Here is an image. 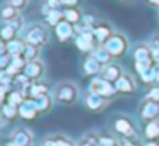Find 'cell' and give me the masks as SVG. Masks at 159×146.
<instances>
[{
    "label": "cell",
    "instance_id": "6da1fadb",
    "mask_svg": "<svg viewBox=\"0 0 159 146\" xmlns=\"http://www.w3.org/2000/svg\"><path fill=\"white\" fill-rule=\"evenodd\" d=\"M52 97L55 102L62 105H72L77 102L79 98V87H77L74 81H58V83L53 87V92H52Z\"/></svg>",
    "mask_w": 159,
    "mask_h": 146
},
{
    "label": "cell",
    "instance_id": "7a4b0ae2",
    "mask_svg": "<svg viewBox=\"0 0 159 146\" xmlns=\"http://www.w3.org/2000/svg\"><path fill=\"white\" fill-rule=\"evenodd\" d=\"M50 39V32L43 24H33V26L28 27L24 34V43L29 44V46H36V48H41L48 43Z\"/></svg>",
    "mask_w": 159,
    "mask_h": 146
},
{
    "label": "cell",
    "instance_id": "3957f363",
    "mask_svg": "<svg viewBox=\"0 0 159 146\" xmlns=\"http://www.w3.org/2000/svg\"><path fill=\"white\" fill-rule=\"evenodd\" d=\"M89 92L98 94V95H103V97H106V98H111L113 95L118 94L116 85L111 83V81H108V80H104V78H101V77L93 78V81L89 83Z\"/></svg>",
    "mask_w": 159,
    "mask_h": 146
},
{
    "label": "cell",
    "instance_id": "277c9868",
    "mask_svg": "<svg viewBox=\"0 0 159 146\" xmlns=\"http://www.w3.org/2000/svg\"><path fill=\"white\" fill-rule=\"evenodd\" d=\"M104 48H106L108 51L111 53V56H121V54H125L127 53V49H128V41H127V37L123 36V34H118V32H115L113 36L110 37V39L106 41V43L103 44Z\"/></svg>",
    "mask_w": 159,
    "mask_h": 146
},
{
    "label": "cell",
    "instance_id": "5b68a950",
    "mask_svg": "<svg viewBox=\"0 0 159 146\" xmlns=\"http://www.w3.org/2000/svg\"><path fill=\"white\" fill-rule=\"evenodd\" d=\"M113 126H115V131H116L121 138H139V132L134 126V121L125 117V115H120V117L115 119Z\"/></svg>",
    "mask_w": 159,
    "mask_h": 146
},
{
    "label": "cell",
    "instance_id": "8992f818",
    "mask_svg": "<svg viewBox=\"0 0 159 146\" xmlns=\"http://www.w3.org/2000/svg\"><path fill=\"white\" fill-rule=\"evenodd\" d=\"M9 138H11V141L17 146H33V143H34V134H33V131L28 127H24V126L16 127L14 131L11 132Z\"/></svg>",
    "mask_w": 159,
    "mask_h": 146
},
{
    "label": "cell",
    "instance_id": "52a82bcc",
    "mask_svg": "<svg viewBox=\"0 0 159 146\" xmlns=\"http://www.w3.org/2000/svg\"><path fill=\"white\" fill-rule=\"evenodd\" d=\"M140 117L145 122H152V121H159V102L149 100L144 98L140 105Z\"/></svg>",
    "mask_w": 159,
    "mask_h": 146
},
{
    "label": "cell",
    "instance_id": "ba28073f",
    "mask_svg": "<svg viewBox=\"0 0 159 146\" xmlns=\"http://www.w3.org/2000/svg\"><path fill=\"white\" fill-rule=\"evenodd\" d=\"M39 146H75V141H74L70 136H67V134L55 132V134L46 136V138L41 141Z\"/></svg>",
    "mask_w": 159,
    "mask_h": 146
},
{
    "label": "cell",
    "instance_id": "9c48e42d",
    "mask_svg": "<svg viewBox=\"0 0 159 146\" xmlns=\"http://www.w3.org/2000/svg\"><path fill=\"white\" fill-rule=\"evenodd\" d=\"M134 58H135V63H144L147 66H154V61H157L151 53V48L145 44H139L134 51Z\"/></svg>",
    "mask_w": 159,
    "mask_h": 146
},
{
    "label": "cell",
    "instance_id": "30bf717a",
    "mask_svg": "<svg viewBox=\"0 0 159 146\" xmlns=\"http://www.w3.org/2000/svg\"><path fill=\"white\" fill-rule=\"evenodd\" d=\"M108 102H110V98L103 97V95H98V94H93V92H89V94L86 95V98H84L86 107L89 109V111H93V112L103 111V109L108 105Z\"/></svg>",
    "mask_w": 159,
    "mask_h": 146
},
{
    "label": "cell",
    "instance_id": "8fae6325",
    "mask_svg": "<svg viewBox=\"0 0 159 146\" xmlns=\"http://www.w3.org/2000/svg\"><path fill=\"white\" fill-rule=\"evenodd\" d=\"M24 75L33 81L39 80V78L45 75V65H43V61H39V60L29 61V63L26 65V68H24Z\"/></svg>",
    "mask_w": 159,
    "mask_h": 146
},
{
    "label": "cell",
    "instance_id": "7c38bea8",
    "mask_svg": "<svg viewBox=\"0 0 159 146\" xmlns=\"http://www.w3.org/2000/svg\"><path fill=\"white\" fill-rule=\"evenodd\" d=\"M121 75H123V68H121L120 65H116V63H110V65H106V66L103 68V71H101L99 77L104 78V80H108V81H111V83H116V81L121 78Z\"/></svg>",
    "mask_w": 159,
    "mask_h": 146
},
{
    "label": "cell",
    "instance_id": "4fadbf2b",
    "mask_svg": "<svg viewBox=\"0 0 159 146\" xmlns=\"http://www.w3.org/2000/svg\"><path fill=\"white\" fill-rule=\"evenodd\" d=\"M38 114H39L38 107H36V104H34V100H33V98H24V102L19 105V117L26 119V121L34 119Z\"/></svg>",
    "mask_w": 159,
    "mask_h": 146
},
{
    "label": "cell",
    "instance_id": "5bb4252c",
    "mask_svg": "<svg viewBox=\"0 0 159 146\" xmlns=\"http://www.w3.org/2000/svg\"><path fill=\"white\" fill-rule=\"evenodd\" d=\"M115 85H116V90L120 92V94H134V92L137 90V83H135V80L132 78V75H128V73L121 75V78Z\"/></svg>",
    "mask_w": 159,
    "mask_h": 146
},
{
    "label": "cell",
    "instance_id": "9a60e30c",
    "mask_svg": "<svg viewBox=\"0 0 159 146\" xmlns=\"http://www.w3.org/2000/svg\"><path fill=\"white\" fill-rule=\"evenodd\" d=\"M93 32H94V37H96V43H99V44H104V43H106V41L115 34L113 31H111L110 24H106V22L96 24Z\"/></svg>",
    "mask_w": 159,
    "mask_h": 146
},
{
    "label": "cell",
    "instance_id": "2e32d148",
    "mask_svg": "<svg viewBox=\"0 0 159 146\" xmlns=\"http://www.w3.org/2000/svg\"><path fill=\"white\" fill-rule=\"evenodd\" d=\"M55 32H57V37H58L62 43H65V41H69L70 37L74 36V32H75V27H74L72 24L69 22V20H62V22H60L58 26L55 27Z\"/></svg>",
    "mask_w": 159,
    "mask_h": 146
},
{
    "label": "cell",
    "instance_id": "e0dca14e",
    "mask_svg": "<svg viewBox=\"0 0 159 146\" xmlns=\"http://www.w3.org/2000/svg\"><path fill=\"white\" fill-rule=\"evenodd\" d=\"M91 56L94 58V60H98L103 66H106V65L111 63V60H113V56H111V53L106 49V48L103 46V44H99V46H96L93 49V54Z\"/></svg>",
    "mask_w": 159,
    "mask_h": 146
},
{
    "label": "cell",
    "instance_id": "ac0fdd59",
    "mask_svg": "<svg viewBox=\"0 0 159 146\" xmlns=\"http://www.w3.org/2000/svg\"><path fill=\"white\" fill-rule=\"evenodd\" d=\"M82 68H84V73L86 75H101V71H103L104 66L98 60H94L93 56H89L86 61H84Z\"/></svg>",
    "mask_w": 159,
    "mask_h": 146
},
{
    "label": "cell",
    "instance_id": "d6986e66",
    "mask_svg": "<svg viewBox=\"0 0 159 146\" xmlns=\"http://www.w3.org/2000/svg\"><path fill=\"white\" fill-rule=\"evenodd\" d=\"M33 100H34V104H36V107H38V112H39V114H45V112L52 111L53 97H52L50 94L41 95V97H36V98H33Z\"/></svg>",
    "mask_w": 159,
    "mask_h": 146
},
{
    "label": "cell",
    "instance_id": "ffe728a7",
    "mask_svg": "<svg viewBox=\"0 0 159 146\" xmlns=\"http://www.w3.org/2000/svg\"><path fill=\"white\" fill-rule=\"evenodd\" d=\"M24 48H26V43L21 39H14L11 41V43H7V48H5V53L11 54L12 58L16 56H22V53H24Z\"/></svg>",
    "mask_w": 159,
    "mask_h": 146
},
{
    "label": "cell",
    "instance_id": "44dd1931",
    "mask_svg": "<svg viewBox=\"0 0 159 146\" xmlns=\"http://www.w3.org/2000/svg\"><path fill=\"white\" fill-rule=\"evenodd\" d=\"M75 146H101L99 144V134L96 131L87 132V134L80 136L79 141H75Z\"/></svg>",
    "mask_w": 159,
    "mask_h": 146
},
{
    "label": "cell",
    "instance_id": "7402d4cb",
    "mask_svg": "<svg viewBox=\"0 0 159 146\" xmlns=\"http://www.w3.org/2000/svg\"><path fill=\"white\" fill-rule=\"evenodd\" d=\"M0 17H2V20H5V24L7 22H12L14 19H17L19 17V10L16 9V7L12 5H4L2 9H0Z\"/></svg>",
    "mask_w": 159,
    "mask_h": 146
},
{
    "label": "cell",
    "instance_id": "603a6c76",
    "mask_svg": "<svg viewBox=\"0 0 159 146\" xmlns=\"http://www.w3.org/2000/svg\"><path fill=\"white\" fill-rule=\"evenodd\" d=\"M82 14H80V10L79 9H75V7H69V9H65L63 10V19L65 20H69L70 24H79L80 20H82Z\"/></svg>",
    "mask_w": 159,
    "mask_h": 146
},
{
    "label": "cell",
    "instance_id": "cb8c5ba5",
    "mask_svg": "<svg viewBox=\"0 0 159 146\" xmlns=\"http://www.w3.org/2000/svg\"><path fill=\"white\" fill-rule=\"evenodd\" d=\"M50 94L48 87L43 83H39V81H36V83H31V87H29L28 90V97L29 98H36V97H41V95H46Z\"/></svg>",
    "mask_w": 159,
    "mask_h": 146
},
{
    "label": "cell",
    "instance_id": "d4e9b609",
    "mask_svg": "<svg viewBox=\"0 0 159 146\" xmlns=\"http://www.w3.org/2000/svg\"><path fill=\"white\" fill-rule=\"evenodd\" d=\"M144 136L147 138V141L159 139V121L147 122V124H145V129H144Z\"/></svg>",
    "mask_w": 159,
    "mask_h": 146
},
{
    "label": "cell",
    "instance_id": "484cf974",
    "mask_svg": "<svg viewBox=\"0 0 159 146\" xmlns=\"http://www.w3.org/2000/svg\"><path fill=\"white\" fill-rule=\"evenodd\" d=\"M19 31L16 29L14 26H12V24H5L4 27H2V29H0V37H2V39L5 41V43H11V41H14L16 39V34H17Z\"/></svg>",
    "mask_w": 159,
    "mask_h": 146
},
{
    "label": "cell",
    "instance_id": "4316f807",
    "mask_svg": "<svg viewBox=\"0 0 159 146\" xmlns=\"http://www.w3.org/2000/svg\"><path fill=\"white\" fill-rule=\"evenodd\" d=\"M0 114H2V117H4L5 121H14L19 115V109L14 107V105H11V104H5L4 107H2V111H0Z\"/></svg>",
    "mask_w": 159,
    "mask_h": 146
},
{
    "label": "cell",
    "instance_id": "83f0119b",
    "mask_svg": "<svg viewBox=\"0 0 159 146\" xmlns=\"http://www.w3.org/2000/svg\"><path fill=\"white\" fill-rule=\"evenodd\" d=\"M62 19H63V12H60V9L50 10V12L46 14V22H48L50 26H53V27L58 26V24L62 22Z\"/></svg>",
    "mask_w": 159,
    "mask_h": 146
},
{
    "label": "cell",
    "instance_id": "f1b7e54d",
    "mask_svg": "<svg viewBox=\"0 0 159 146\" xmlns=\"http://www.w3.org/2000/svg\"><path fill=\"white\" fill-rule=\"evenodd\" d=\"M38 56H39V48L26 44L24 53H22V58H24V60L29 63V61H36V60H38Z\"/></svg>",
    "mask_w": 159,
    "mask_h": 146
},
{
    "label": "cell",
    "instance_id": "f546056e",
    "mask_svg": "<svg viewBox=\"0 0 159 146\" xmlns=\"http://www.w3.org/2000/svg\"><path fill=\"white\" fill-rule=\"evenodd\" d=\"M22 102H24V95H22L19 90L11 92V94H9V97H7V104H11V105H14V107H17V109H19V105H21Z\"/></svg>",
    "mask_w": 159,
    "mask_h": 146
},
{
    "label": "cell",
    "instance_id": "4dcf8cb0",
    "mask_svg": "<svg viewBox=\"0 0 159 146\" xmlns=\"http://www.w3.org/2000/svg\"><path fill=\"white\" fill-rule=\"evenodd\" d=\"M99 144L101 146H120V139L110 134H99Z\"/></svg>",
    "mask_w": 159,
    "mask_h": 146
},
{
    "label": "cell",
    "instance_id": "1f68e13d",
    "mask_svg": "<svg viewBox=\"0 0 159 146\" xmlns=\"http://www.w3.org/2000/svg\"><path fill=\"white\" fill-rule=\"evenodd\" d=\"M140 78H142L144 83H152V81H156V66H151V68H147L144 73H140Z\"/></svg>",
    "mask_w": 159,
    "mask_h": 146
},
{
    "label": "cell",
    "instance_id": "d6a6232c",
    "mask_svg": "<svg viewBox=\"0 0 159 146\" xmlns=\"http://www.w3.org/2000/svg\"><path fill=\"white\" fill-rule=\"evenodd\" d=\"M147 46L151 48V53H152V56H154L156 60H159V36L152 37V39L147 43Z\"/></svg>",
    "mask_w": 159,
    "mask_h": 146
},
{
    "label": "cell",
    "instance_id": "836d02e7",
    "mask_svg": "<svg viewBox=\"0 0 159 146\" xmlns=\"http://www.w3.org/2000/svg\"><path fill=\"white\" fill-rule=\"evenodd\" d=\"M12 81H14V77H12L11 73H7L5 70L0 71V85H2V87H9Z\"/></svg>",
    "mask_w": 159,
    "mask_h": 146
},
{
    "label": "cell",
    "instance_id": "e575fe53",
    "mask_svg": "<svg viewBox=\"0 0 159 146\" xmlns=\"http://www.w3.org/2000/svg\"><path fill=\"white\" fill-rule=\"evenodd\" d=\"M11 61H12V56H11V54L0 53V71H2V70H7L9 65H11Z\"/></svg>",
    "mask_w": 159,
    "mask_h": 146
},
{
    "label": "cell",
    "instance_id": "d590c367",
    "mask_svg": "<svg viewBox=\"0 0 159 146\" xmlns=\"http://www.w3.org/2000/svg\"><path fill=\"white\" fill-rule=\"evenodd\" d=\"M145 98H149V100H154V102H159V85H156V87H152L151 90L147 92V95H145Z\"/></svg>",
    "mask_w": 159,
    "mask_h": 146
},
{
    "label": "cell",
    "instance_id": "8d00e7d4",
    "mask_svg": "<svg viewBox=\"0 0 159 146\" xmlns=\"http://www.w3.org/2000/svg\"><path fill=\"white\" fill-rule=\"evenodd\" d=\"M28 3H29V0H9V5L16 7L19 12H21L22 9H26V7H28Z\"/></svg>",
    "mask_w": 159,
    "mask_h": 146
},
{
    "label": "cell",
    "instance_id": "74e56055",
    "mask_svg": "<svg viewBox=\"0 0 159 146\" xmlns=\"http://www.w3.org/2000/svg\"><path fill=\"white\" fill-rule=\"evenodd\" d=\"M60 5H62L60 0H46V7H48L50 10H57Z\"/></svg>",
    "mask_w": 159,
    "mask_h": 146
},
{
    "label": "cell",
    "instance_id": "f35d334b",
    "mask_svg": "<svg viewBox=\"0 0 159 146\" xmlns=\"http://www.w3.org/2000/svg\"><path fill=\"white\" fill-rule=\"evenodd\" d=\"M9 87H0V111H2V107H4L7 102H5V92H7Z\"/></svg>",
    "mask_w": 159,
    "mask_h": 146
},
{
    "label": "cell",
    "instance_id": "ab89813d",
    "mask_svg": "<svg viewBox=\"0 0 159 146\" xmlns=\"http://www.w3.org/2000/svg\"><path fill=\"white\" fill-rule=\"evenodd\" d=\"M60 2H62V5L74 7V5H77V2H79V0H60Z\"/></svg>",
    "mask_w": 159,
    "mask_h": 146
},
{
    "label": "cell",
    "instance_id": "60d3db41",
    "mask_svg": "<svg viewBox=\"0 0 159 146\" xmlns=\"http://www.w3.org/2000/svg\"><path fill=\"white\" fill-rule=\"evenodd\" d=\"M144 146H159V139H152V141H145Z\"/></svg>",
    "mask_w": 159,
    "mask_h": 146
},
{
    "label": "cell",
    "instance_id": "b9f144b4",
    "mask_svg": "<svg viewBox=\"0 0 159 146\" xmlns=\"http://www.w3.org/2000/svg\"><path fill=\"white\" fill-rule=\"evenodd\" d=\"M5 48H7V44H5V41L0 37V53H5Z\"/></svg>",
    "mask_w": 159,
    "mask_h": 146
},
{
    "label": "cell",
    "instance_id": "7bdbcfd3",
    "mask_svg": "<svg viewBox=\"0 0 159 146\" xmlns=\"http://www.w3.org/2000/svg\"><path fill=\"white\" fill-rule=\"evenodd\" d=\"M156 83H159V66H156Z\"/></svg>",
    "mask_w": 159,
    "mask_h": 146
},
{
    "label": "cell",
    "instance_id": "ee69618b",
    "mask_svg": "<svg viewBox=\"0 0 159 146\" xmlns=\"http://www.w3.org/2000/svg\"><path fill=\"white\" fill-rule=\"evenodd\" d=\"M149 3H151V5H156V7H159V0H149Z\"/></svg>",
    "mask_w": 159,
    "mask_h": 146
},
{
    "label": "cell",
    "instance_id": "f6af8a7d",
    "mask_svg": "<svg viewBox=\"0 0 159 146\" xmlns=\"http://www.w3.org/2000/svg\"><path fill=\"white\" fill-rule=\"evenodd\" d=\"M5 146H17V144H14V143H12V141H9V143H7V144H5Z\"/></svg>",
    "mask_w": 159,
    "mask_h": 146
},
{
    "label": "cell",
    "instance_id": "bcb514c9",
    "mask_svg": "<svg viewBox=\"0 0 159 146\" xmlns=\"http://www.w3.org/2000/svg\"><path fill=\"white\" fill-rule=\"evenodd\" d=\"M156 65H157V66H159V60H157V61H156Z\"/></svg>",
    "mask_w": 159,
    "mask_h": 146
},
{
    "label": "cell",
    "instance_id": "7dc6e473",
    "mask_svg": "<svg viewBox=\"0 0 159 146\" xmlns=\"http://www.w3.org/2000/svg\"><path fill=\"white\" fill-rule=\"evenodd\" d=\"M121 2H128V0H121Z\"/></svg>",
    "mask_w": 159,
    "mask_h": 146
},
{
    "label": "cell",
    "instance_id": "c3c4849f",
    "mask_svg": "<svg viewBox=\"0 0 159 146\" xmlns=\"http://www.w3.org/2000/svg\"><path fill=\"white\" fill-rule=\"evenodd\" d=\"M0 122H2V121H0ZM0 126H2V124H0Z\"/></svg>",
    "mask_w": 159,
    "mask_h": 146
},
{
    "label": "cell",
    "instance_id": "681fc988",
    "mask_svg": "<svg viewBox=\"0 0 159 146\" xmlns=\"http://www.w3.org/2000/svg\"><path fill=\"white\" fill-rule=\"evenodd\" d=\"M0 87H2V85H0Z\"/></svg>",
    "mask_w": 159,
    "mask_h": 146
}]
</instances>
